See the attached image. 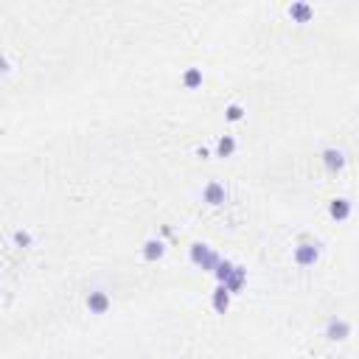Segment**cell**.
Masks as SVG:
<instances>
[{"instance_id": "9c48e42d", "label": "cell", "mask_w": 359, "mask_h": 359, "mask_svg": "<svg viewBox=\"0 0 359 359\" xmlns=\"http://www.w3.org/2000/svg\"><path fill=\"white\" fill-rule=\"evenodd\" d=\"M289 12H292V15L297 17V20H306V17L311 15V9H309V6H303V3H297V6H292V9H289Z\"/></svg>"}, {"instance_id": "3957f363", "label": "cell", "mask_w": 359, "mask_h": 359, "mask_svg": "<svg viewBox=\"0 0 359 359\" xmlns=\"http://www.w3.org/2000/svg\"><path fill=\"white\" fill-rule=\"evenodd\" d=\"M205 197H208V202L211 205H219L222 199H225V188H222L219 183H211L208 188H205Z\"/></svg>"}, {"instance_id": "6da1fadb", "label": "cell", "mask_w": 359, "mask_h": 359, "mask_svg": "<svg viewBox=\"0 0 359 359\" xmlns=\"http://www.w3.org/2000/svg\"><path fill=\"white\" fill-rule=\"evenodd\" d=\"M348 331H351V325L345 323V320H339V317H331L328 320V337L331 339H345Z\"/></svg>"}, {"instance_id": "5b68a950", "label": "cell", "mask_w": 359, "mask_h": 359, "mask_svg": "<svg viewBox=\"0 0 359 359\" xmlns=\"http://www.w3.org/2000/svg\"><path fill=\"white\" fill-rule=\"evenodd\" d=\"M348 213H351V205L345 202V199H334L331 202V216L334 219H345Z\"/></svg>"}, {"instance_id": "8fae6325", "label": "cell", "mask_w": 359, "mask_h": 359, "mask_svg": "<svg viewBox=\"0 0 359 359\" xmlns=\"http://www.w3.org/2000/svg\"><path fill=\"white\" fill-rule=\"evenodd\" d=\"M227 118H230V121H239V118H241V107L233 104L230 110H227Z\"/></svg>"}, {"instance_id": "52a82bcc", "label": "cell", "mask_w": 359, "mask_h": 359, "mask_svg": "<svg viewBox=\"0 0 359 359\" xmlns=\"http://www.w3.org/2000/svg\"><path fill=\"white\" fill-rule=\"evenodd\" d=\"M143 253H146V258H160L163 255V244L160 241H146V250H143Z\"/></svg>"}, {"instance_id": "7a4b0ae2", "label": "cell", "mask_w": 359, "mask_h": 359, "mask_svg": "<svg viewBox=\"0 0 359 359\" xmlns=\"http://www.w3.org/2000/svg\"><path fill=\"white\" fill-rule=\"evenodd\" d=\"M295 258H297V264H314L317 261V247L314 244H300L295 250Z\"/></svg>"}, {"instance_id": "ba28073f", "label": "cell", "mask_w": 359, "mask_h": 359, "mask_svg": "<svg viewBox=\"0 0 359 359\" xmlns=\"http://www.w3.org/2000/svg\"><path fill=\"white\" fill-rule=\"evenodd\" d=\"M213 306H216L219 311H222V309H227V286L216 289V297H213Z\"/></svg>"}, {"instance_id": "7c38bea8", "label": "cell", "mask_w": 359, "mask_h": 359, "mask_svg": "<svg viewBox=\"0 0 359 359\" xmlns=\"http://www.w3.org/2000/svg\"><path fill=\"white\" fill-rule=\"evenodd\" d=\"M185 82H188V85H197V82H199V71H188Z\"/></svg>"}, {"instance_id": "8992f818", "label": "cell", "mask_w": 359, "mask_h": 359, "mask_svg": "<svg viewBox=\"0 0 359 359\" xmlns=\"http://www.w3.org/2000/svg\"><path fill=\"white\" fill-rule=\"evenodd\" d=\"M323 157H325V166H328L331 171H334V169H342V163H345L342 155H339V152H334V149H325Z\"/></svg>"}, {"instance_id": "277c9868", "label": "cell", "mask_w": 359, "mask_h": 359, "mask_svg": "<svg viewBox=\"0 0 359 359\" xmlns=\"http://www.w3.org/2000/svg\"><path fill=\"white\" fill-rule=\"evenodd\" d=\"M107 303H110V300H107L104 292H93V295L87 297V306H90L93 311H104V309H107Z\"/></svg>"}, {"instance_id": "30bf717a", "label": "cell", "mask_w": 359, "mask_h": 359, "mask_svg": "<svg viewBox=\"0 0 359 359\" xmlns=\"http://www.w3.org/2000/svg\"><path fill=\"white\" fill-rule=\"evenodd\" d=\"M233 146H236V143H233V138H222V141H219V155L227 157V155L233 152Z\"/></svg>"}]
</instances>
